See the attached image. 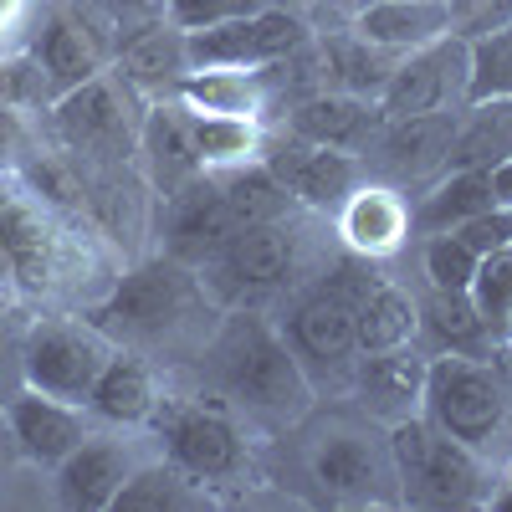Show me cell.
<instances>
[{"mask_svg": "<svg viewBox=\"0 0 512 512\" xmlns=\"http://www.w3.org/2000/svg\"><path fill=\"white\" fill-rule=\"evenodd\" d=\"M221 384L236 410H251L262 420H297L313 405V379L287 349L282 328L267 318H231L221 333Z\"/></svg>", "mask_w": 512, "mask_h": 512, "instance_id": "6da1fadb", "label": "cell"}, {"mask_svg": "<svg viewBox=\"0 0 512 512\" xmlns=\"http://www.w3.org/2000/svg\"><path fill=\"white\" fill-rule=\"evenodd\" d=\"M210 292L200 282L195 267L175 262V256H159L128 272L103 303L93 308V323L108 338H134V344H169L180 338L195 318H205Z\"/></svg>", "mask_w": 512, "mask_h": 512, "instance_id": "7a4b0ae2", "label": "cell"}, {"mask_svg": "<svg viewBox=\"0 0 512 512\" xmlns=\"http://www.w3.org/2000/svg\"><path fill=\"white\" fill-rule=\"evenodd\" d=\"M390 456L400 472V502L410 507H482L492 502V477L477 446L441 436L425 415L390 425Z\"/></svg>", "mask_w": 512, "mask_h": 512, "instance_id": "3957f363", "label": "cell"}, {"mask_svg": "<svg viewBox=\"0 0 512 512\" xmlns=\"http://www.w3.org/2000/svg\"><path fill=\"white\" fill-rule=\"evenodd\" d=\"M420 415L441 436L477 446L482 456L507 436L512 420V384L502 364H487L477 354H436L425 369V405Z\"/></svg>", "mask_w": 512, "mask_h": 512, "instance_id": "277c9868", "label": "cell"}, {"mask_svg": "<svg viewBox=\"0 0 512 512\" xmlns=\"http://www.w3.org/2000/svg\"><path fill=\"white\" fill-rule=\"evenodd\" d=\"M374 267L364 262H344L333 267V277H323V287L313 297L292 308V318L282 323V338L287 349L297 354V364L308 369V379L318 369L328 374H349L354 359H359V323H354V303L359 292L369 287Z\"/></svg>", "mask_w": 512, "mask_h": 512, "instance_id": "5b68a950", "label": "cell"}, {"mask_svg": "<svg viewBox=\"0 0 512 512\" xmlns=\"http://www.w3.org/2000/svg\"><path fill=\"white\" fill-rule=\"evenodd\" d=\"M108 359H113V338L93 318H41L31 323L21 349L26 390H41L67 405H88Z\"/></svg>", "mask_w": 512, "mask_h": 512, "instance_id": "8992f818", "label": "cell"}, {"mask_svg": "<svg viewBox=\"0 0 512 512\" xmlns=\"http://www.w3.org/2000/svg\"><path fill=\"white\" fill-rule=\"evenodd\" d=\"M154 425L164 436L169 461L200 487H226L246 472V436L231 420V410L216 405H185V400H159Z\"/></svg>", "mask_w": 512, "mask_h": 512, "instance_id": "52a82bcc", "label": "cell"}, {"mask_svg": "<svg viewBox=\"0 0 512 512\" xmlns=\"http://www.w3.org/2000/svg\"><path fill=\"white\" fill-rule=\"evenodd\" d=\"M303 267V231H297L287 216L277 221H256V226H241L231 231V241L210 256L200 272L205 292H231V297H246V292H272V287H287Z\"/></svg>", "mask_w": 512, "mask_h": 512, "instance_id": "ba28073f", "label": "cell"}, {"mask_svg": "<svg viewBox=\"0 0 512 512\" xmlns=\"http://www.w3.org/2000/svg\"><path fill=\"white\" fill-rule=\"evenodd\" d=\"M57 134L72 154L98 159V164H123L139 149V118L128 103V82L113 72H98L93 82L57 98Z\"/></svg>", "mask_w": 512, "mask_h": 512, "instance_id": "9c48e42d", "label": "cell"}, {"mask_svg": "<svg viewBox=\"0 0 512 512\" xmlns=\"http://www.w3.org/2000/svg\"><path fill=\"white\" fill-rule=\"evenodd\" d=\"M308 41V26L287 11H256L221 26L190 31V67L195 72H267L287 62Z\"/></svg>", "mask_w": 512, "mask_h": 512, "instance_id": "30bf717a", "label": "cell"}, {"mask_svg": "<svg viewBox=\"0 0 512 512\" xmlns=\"http://www.w3.org/2000/svg\"><path fill=\"white\" fill-rule=\"evenodd\" d=\"M374 103H379V118L461 113L466 108V36L451 31V36L431 41V47L405 52Z\"/></svg>", "mask_w": 512, "mask_h": 512, "instance_id": "8fae6325", "label": "cell"}, {"mask_svg": "<svg viewBox=\"0 0 512 512\" xmlns=\"http://www.w3.org/2000/svg\"><path fill=\"white\" fill-rule=\"evenodd\" d=\"M308 472L318 492L333 502H400V472H395L390 441H374L364 431H349V425L328 431L313 446Z\"/></svg>", "mask_w": 512, "mask_h": 512, "instance_id": "7c38bea8", "label": "cell"}, {"mask_svg": "<svg viewBox=\"0 0 512 512\" xmlns=\"http://www.w3.org/2000/svg\"><path fill=\"white\" fill-rule=\"evenodd\" d=\"M62 262L57 226L16 180H0V282L47 292Z\"/></svg>", "mask_w": 512, "mask_h": 512, "instance_id": "4fadbf2b", "label": "cell"}, {"mask_svg": "<svg viewBox=\"0 0 512 512\" xmlns=\"http://www.w3.org/2000/svg\"><path fill=\"white\" fill-rule=\"evenodd\" d=\"M451 139H456V113H420V118H384L379 134L369 139L364 149V164L374 159V169L395 190L405 185H431L441 169H446V154H451Z\"/></svg>", "mask_w": 512, "mask_h": 512, "instance_id": "5bb4252c", "label": "cell"}, {"mask_svg": "<svg viewBox=\"0 0 512 512\" xmlns=\"http://www.w3.org/2000/svg\"><path fill=\"white\" fill-rule=\"evenodd\" d=\"M0 415H6V436L16 441V451L31 466H47V472H57V466L93 436L88 405H67V400H52L41 390H26V395L6 400Z\"/></svg>", "mask_w": 512, "mask_h": 512, "instance_id": "9a60e30c", "label": "cell"}, {"mask_svg": "<svg viewBox=\"0 0 512 512\" xmlns=\"http://www.w3.org/2000/svg\"><path fill=\"white\" fill-rule=\"evenodd\" d=\"M425 359L415 344H395V349H374V354H359L349 379H354V395L364 405L369 420L379 425H395V420H410L420 415L425 405Z\"/></svg>", "mask_w": 512, "mask_h": 512, "instance_id": "2e32d148", "label": "cell"}, {"mask_svg": "<svg viewBox=\"0 0 512 512\" xmlns=\"http://www.w3.org/2000/svg\"><path fill=\"white\" fill-rule=\"evenodd\" d=\"M236 231V216H231V200L221 190V175H205L190 180L180 195H169V241H164V256H175L185 267H205Z\"/></svg>", "mask_w": 512, "mask_h": 512, "instance_id": "e0dca14e", "label": "cell"}, {"mask_svg": "<svg viewBox=\"0 0 512 512\" xmlns=\"http://www.w3.org/2000/svg\"><path fill=\"white\" fill-rule=\"evenodd\" d=\"M267 169L287 185L292 205H308V210H338L364 180V159L359 154L303 144V139H292L287 149H277L267 159Z\"/></svg>", "mask_w": 512, "mask_h": 512, "instance_id": "ac0fdd59", "label": "cell"}, {"mask_svg": "<svg viewBox=\"0 0 512 512\" xmlns=\"http://www.w3.org/2000/svg\"><path fill=\"white\" fill-rule=\"evenodd\" d=\"M139 154H144L149 180L164 200L205 175V159H200V144H195V118L180 98H164L139 118Z\"/></svg>", "mask_w": 512, "mask_h": 512, "instance_id": "d6986e66", "label": "cell"}, {"mask_svg": "<svg viewBox=\"0 0 512 512\" xmlns=\"http://www.w3.org/2000/svg\"><path fill=\"white\" fill-rule=\"evenodd\" d=\"M190 31H180L175 21H154L134 36H123L118 47V77L128 82V93H180V82L190 77Z\"/></svg>", "mask_w": 512, "mask_h": 512, "instance_id": "ffe728a7", "label": "cell"}, {"mask_svg": "<svg viewBox=\"0 0 512 512\" xmlns=\"http://www.w3.org/2000/svg\"><path fill=\"white\" fill-rule=\"evenodd\" d=\"M103 67H108V47H103V36L88 26V16L57 11L47 26H41L36 72H41V82H47L57 98L82 88V82H93Z\"/></svg>", "mask_w": 512, "mask_h": 512, "instance_id": "44dd1931", "label": "cell"}, {"mask_svg": "<svg viewBox=\"0 0 512 512\" xmlns=\"http://www.w3.org/2000/svg\"><path fill=\"white\" fill-rule=\"evenodd\" d=\"M379 103L354 98V93H313L292 108V139L303 144H323V149H349L364 154L369 139L379 134Z\"/></svg>", "mask_w": 512, "mask_h": 512, "instance_id": "7402d4cb", "label": "cell"}, {"mask_svg": "<svg viewBox=\"0 0 512 512\" xmlns=\"http://www.w3.org/2000/svg\"><path fill=\"white\" fill-rule=\"evenodd\" d=\"M134 472V461L118 441H103V436H88L62 466H57V497L62 507L72 512H108Z\"/></svg>", "mask_w": 512, "mask_h": 512, "instance_id": "603a6c76", "label": "cell"}, {"mask_svg": "<svg viewBox=\"0 0 512 512\" xmlns=\"http://www.w3.org/2000/svg\"><path fill=\"white\" fill-rule=\"evenodd\" d=\"M354 31L374 47H390L405 57L415 47L451 36V0H364L354 11Z\"/></svg>", "mask_w": 512, "mask_h": 512, "instance_id": "cb8c5ba5", "label": "cell"}, {"mask_svg": "<svg viewBox=\"0 0 512 512\" xmlns=\"http://www.w3.org/2000/svg\"><path fill=\"white\" fill-rule=\"evenodd\" d=\"M338 231H344L349 251L374 262L405 246L410 236V205L400 200L395 185H359L344 205H338Z\"/></svg>", "mask_w": 512, "mask_h": 512, "instance_id": "d4e9b609", "label": "cell"}, {"mask_svg": "<svg viewBox=\"0 0 512 512\" xmlns=\"http://www.w3.org/2000/svg\"><path fill=\"white\" fill-rule=\"evenodd\" d=\"M492 185H487V169H441V175L425 185L420 205L410 210V231L415 236H441L456 231L472 216L492 210Z\"/></svg>", "mask_w": 512, "mask_h": 512, "instance_id": "484cf974", "label": "cell"}, {"mask_svg": "<svg viewBox=\"0 0 512 512\" xmlns=\"http://www.w3.org/2000/svg\"><path fill=\"white\" fill-rule=\"evenodd\" d=\"M159 410V384L154 369L134 354H113L88 395V415L108 420V425H144Z\"/></svg>", "mask_w": 512, "mask_h": 512, "instance_id": "4316f807", "label": "cell"}, {"mask_svg": "<svg viewBox=\"0 0 512 512\" xmlns=\"http://www.w3.org/2000/svg\"><path fill=\"white\" fill-rule=\"evenodd\" d=\"M354 323H359V354H374V349H395V344H410L415 328H420V303L395 287L390 277H369V287L359 292L354 303Z\"/></svg>", "mask_w": 512, "mask_h": 512, "instance_id": "83f0119b", "label": "cell"}, {"mask_svg": "<svg viewBox=\"0 0 512 512\" xmlns=\"http://www.w3.org/2000/svg\"><path fill=\"white\" fill-rule=\"evenodd\" d=\"M512 154V98L466 103L456 113V139L446 154V169H487Z\"/></svg>", "mask_w": 512, "mask_h": 512, "instance_id": "f1b7e54d", "label": "cell"}, {"mask_svg": "<svg viewBox=\"0 0 512 512\" xmlns=\"http://www.w3.org/2000/svg\"><path fill=\"white\" fill-rule=\"evenodd\" d=\"M323 67L338 77V93H354V98L374 103L384 93V82H390V72L400 67V52L374 47V41H364L359 31H349V36L323 41Z\"/></svg>", "mask_w": 512, "mask_h": 512, "instance_id": "f546056e", "label": "cell"}, {"mask_svg": "<svg viewBox=\"0 0 512 512\" xmlns=\"http://www.w3.org/2000/svg\"><path fill=\"white\" fill-rule=\"evenodd\" d=\"M210 487H200L195 477H185L175 461L164 466H134L118 492V512H180V507H205Z\"/></svg>", "mask_w": 512, "mask_h": 512, "instance_id": "4dcf8cb0", "label": "cell"}, {"mask_svg": "<svg viewBox=\"0 0 512 512\" xmlns=\"http://www.w3.org/2000/svg\"><path fill=\"white\" fill-rule=\"evenodd\" d=\"M420 323H425V333L436 338L441 354H477V359H487V344H497L487 318L472 303V292H436L431 308H420Z\"/></svg>", "mask_w": 512, "mask_h": 512, "instance_id": "1f68e13d", "label": "cell"}, {"mask_svg": "<svg viewBox=\"0 0 512 512\" xmlns=\"http://www.w3.org/2000/svg\"><path fill=\"white\" fill-rule=\"evenodd\" d=\"M512 98V21L466 36V103Z\"/></svg>", "mask_w": 512, "mask_h": 512, "instance_id": "d6a6232c", "label": "cell"}, {"mask_svg": "<svg viewBox=\"0 0 512 512\" xmlns=\"http://www.w3.org/2000/svg\"><path fill=\"white\" fill-rule=\"evenodd\" d=\"M195 144H200V159L205 169H236V164H251V154L262 149L256 144V123L241 118V113H195Z\"/></svg>", "mask_w": 512, "mask_h": 512, "instance_id": "836d02e7", "label": "cell"}, {"mask_svg": "<svg viewBox=\"0 0 512 512\" xmlns=\"http://www.w3.org/2000/svg\"><path fill=\"white\" fill-rule=\"evenodd\" d=\"M472 303L487 318L492 338H512V246L482 256L477 282H472Z\"/></svg>", "mask_w": 512, "mask_h": 512, "instance_id": "e575fe53", "label": "cell"}, {"mask_svg": "<svg viewBox=\"0 0 512 512\" xmlns=\"http://www.w3.org/2000/svg\"><path fill=\"white\" fill-rule=\"evenodd\" d=\"M477 267H482V256L466 246L456 231L425 236V277H431L436 292H472Z\"/></svg>", "mask_w": 512, "mask_h": 512, "instance_id": "d590c367", "label": "cell"}, {"mask_svg": "<svg viewBox=\"0 0 512 512\" xmlns=\"http://www.w3.org/2000/svg\"><path fill=\"white\" fill-rule=\"evenodd\" d=\"M272 0H169V21L180 31H205V26H221V21H236V16H256L267 11Z\"/></svg>", "mask_w": 512, "mask_h": 512, "instance_id": "8d00e7d4", "label": "cell"}, {"mask_svg": "<svg viewBox=\"0 0 512 512\" xmlns=\"http://www.w3.org/2000/svg\"><path fill=\"white\" fill-rule=\"evenodd\" d=\"M456 236L472 246L477 256H492V251L512 246V210L492 205V210H482V216H472L466 226H456Z\"/></svg>", "mask_w": 512, "mask_h": 512, "instance_id": "74e56055", "label": "cell"}, {"mask_svg": "<svg viewBox=\"0 0 512 512\" xmlns=\"http://www.w3.org/2000/svg\"><path fill=\"white\" fill-rule=\"evenodd\" d=\"M93 6L103 11V21H113V26H128V36H134V31L154 26V21L169 11V0H93Z\"/></svg>", "mask_w": 512, "mask_h": 512, "instance_id": "f35d334b", "label": "cell"}, {"mask_svg": "<svg viewBox=\"0 0 512 512\" xmlns=\"http://www.w3.org/2000/svg\"><path fill=\"white\" fill-rule=\"evenodd\" d=\"M31 77H41V72H31L26 62H0V108L21 103L31 93Z\"/></svg>", "mask_w": 512, "mask_h": 512, "instance_id": "ab89813d", "label": "cell"}, {"mask_svg": "<svg viewBox=\"0 0 512 512\" xmlns=\"http://www.w3.org/2000/svg\"><path fill=\"white\" fill-rule=\"evenodd\" d=\"M487 185H492V200L502 210H512V154L497 159V164H487Z\"/></svg>", "mask_w": 512, "mask_h": 512, "instance_id": "60d3db41", "label": "cell"}, {"mask_svg": "<svg viewBox=\"0 0 512 512\" xmlns=\"http://www.w3.org/2000/svg\"><path fill=\"white\" fill-rule=\"evenodd\" d=\"M11 139H16V128H11V118H6V108H0V154L11 149Z\"/></svg>", "mask_w": 512, "mask_h": 512, "instance_id": "b9f144b4", "label": "cell"}, {"mask_svg": "<svg viewBox=\"0 0 512 512\" xmlns=\"http://www.w3.org/2000/svg\"><path fill=\"white\" fill-rule=\"evenodd\" d=\"M502 374H507V384H512V338H502Z\"/></svg>", "mask_w": 512, "mask_h": 512, "instance_id": "7bdbcfd3", "label": "cell"}, {"mask_svg": "<svg viewBox=\"0 0 512 512\" xmlns=\"http://www.w3.org/2000/svg\"><path fill=\"white\" fill-rule=\"evenodd\" d=\"M0 425H6V415H0Z\"/></svg>", "mask_w": 512, "mask_h": 512, "instance_id": "ee69618b", "label": "cell"}]
</instances>
